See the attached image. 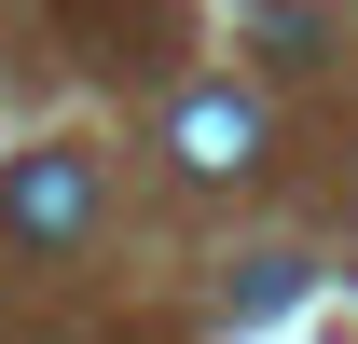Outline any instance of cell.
I'll use <instances>...</instances> for the list:
<instances>
[{"label": "cell", "instance_id": "1", "mask_svg": "<svg viewBox=\"0 0 358 344\" xmlns=\"http://www.w3.org/2000/svg\"><path fill=\"white\" fill-rule=\"evenodd\" d=\"M83 220H96V166L83 152H14V179H0V234L14 248H83Z\"/></svg>", "mask_w": 358, "mask_h": 344}, {"label": "cell", "instance_id": "3", "mask_svg": "<svg viewBox=\"0 0 358 344\" xmlns=\"http://www.w3.org/2000/svg\"><path fill=\"white\" fill-rule=\"evenodd\" d=\"M248 28H262L275 69H317V14H303V0H248Z\"/></svg>", "mask_w": 358, "mask_h": 344}, {"label": "cell", "instance_id": "2", "mask_svg": "<svg viewBox=\"0 0 358 344\" xmlns=\"http://www.w3.org/2000/svg\"><path fill=\"white\" fill-rule=\"evenodd\" d=\"M179 166H193V179H234V166H262V110H248V96H234V83H207V96H179Z\"/></svg>", "mask_w": 358, "mask_h": 344}]
</instances>
